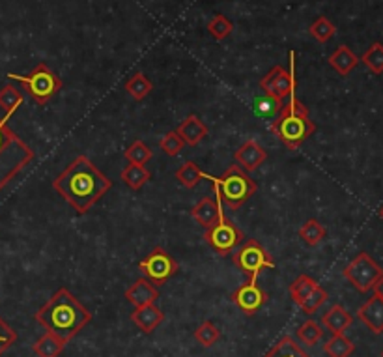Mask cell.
I'll return each instance as SVG.
<instances>
[{
	"label": "cell",
	"instance_id": "obj_1",
	"mask_svg": "<svg viewBox=\"0 0 383 357\" xmlns=\"http://www.w3.org/2000/svg\"><path fill=\"white\" fill-rule=\"evenodd\" d=\"M111 187V178L101 173L87 156H77L52 180V189L62 195L79 215L87 213Z\"/></svg>",
	"mask_w": 383,
	"mask_h": 357
},
{
	"label": "cell",
	"instance_id": "obj_2",
	"mask_svg": "<svg viewBox=\"0 0 383 357\" xmlns=\"http://www.w3.org/2000/svg\"><path fill=\"white\" fill-rule=\"evenodd\" d=\"M36 322L47 329V333L59 337L68 344L81 333L87 323L92 322V312L77 300L68 289H59L51 300L36 312Z\"/></svg>",
	"mask_w": 383,
	"mask_h": 357
},
{
	"label": "cell",
	"instance_id": "obj_3",
	"mask_svg": "<svg viewBox=\"0 0 383 357\" xmlns=\"http://www.w3.org/2000/svg\"><path fill=\"white\" fill-rule=\"evenodd\" d=\"M271 131L288 150H297L299 146L316 131V124L310 120L308 109L297 99L296 92L288 98V103L273 118Z\"/></svg>",
	"mask_w": 383,
	"mask_h": 357
},
{
	"label": "cell",
	"instance_id": "obj_4",
	"mask_svg": "<svg viewBox=\"0 0 383 357\" xmlns=\"http://www.w3.org/2000/svg\"><path fill=\"white\" fill-rule=\"evenodd\" d=\"M32 159L34 150L8 126L6 118H0V191L27 168Z\"/></svg>",
	"mask_w": 383,
	"mask_h": 357
},
{
	"label": "cell",
	"instance_id": "obj_5",
	"mask_svg": "<svg viewBox=\"0 0 383 357\" xmlns=\"http://www.w3.org/2000/svg\"><path fill=\"white\" fill-rule=\"evenodd\" d=\"M209 180L213 182V187L221 196V201L230 210H238L243 206L245 202L258 191L255 180L250 178L249 173H245L239 165H230L223 173V176H219V178L211 176Z\"/></svg>",
	"mask_w": 383,
	"mask_h": 357
},
{
	"label": "cell",
	"instance_id": "obj_6",
	"mask_svg": "<svg viewBox=\"0 0 383 357\" xmlns=\"http://www.w3.org/2000/svg\"><path fill=\"white\" fill-rule=\"evenodd\" d=\"M10 81H17L24 87V90L32 96L38 105L49 103V99L54 98L62 90L64 82L47 64H38L29 75H19V73H8Z\"/></svg>",
	"mask_w": 383,
	"mask_h": 357
},
{
	"label": "cell",
	"instance_id": "obj_7",
	"mask_svg": "<svg viewBox=\"0 0 383 357\" xmlns=\"http://www.w3.org/2000/svg\"><path fill=\"white\" fill-rule=\"evenodd\" d=\"M213 193L215 201H217V206H219V217H217V221H215L213 225L209 226V228H206V232H204V240H206L208 245H211L217 253L230 254L234 249L238 247L239 243L243 242L245 236L243 232L239 231L238 226L234 225L232 221L225 215L221 196H219V193H217L215 187Z\"/></svg>",
	"mask_w": 383,
	"mask_h": 357
},
{
	"label": "cell",
	"instance_id": "obj_8",
	"mask_svg": "<svg viewBox=\"0 0 383 357\" xmlns=\"http://www.w3.org/2000/svg\"><path fill=\"white\" fill-rule=\"evenodd\" d=\"M296 52L290 51V68L275 66L260 79V90L267 98L283 103L296 92Z\"/></svg>",
	"mask_w": 383,
	"mask_h": 357
},
{
	"label": "cell",
	"instance_id": "obj_9",
	"mask_svg": "<svg viewBox=\"0 0 383 357\" xmlns=\"http://www.w3.org/2000/svg\"><path fill=\"white\" fill-rule=\"evenodd\" d=\"M343 275L350 281V284L359 292H370L376 286V282L382 279L383 270L376 260L368 253H359L346 268Z\"/></svg>",
	"mask_w": 383,
	"mask_h": 357
},
{
	"label": "cell",
	"instance_id": "obj_10",
	"mask_svg": "<svg viewBox=\"0 0 383 357\" xmlns=\"http://www.w3.org/2000/svg\"><path fill=\"white\" fill-rule=\"evenodd\" d=\"M234 264L243 271L249 279H258L264 270H273L275 268V260L266 249L262 247L256 240H247L241 247L234 253Z\"/></svg>",
	"mask_w": 383,
	"mask_h": 357
},
{
	"label": "cell",
	"instance_id": "obj_11",
	"mask_svg": "<svg viewBox=\"0 0 383 357\" xmlns=\"http://www.w3.org/2000/svg\"><path fill=\"white\" fill-rule=\"evenodd\" d=\"M139 271L153 284H165L178 273V262L165 249L156 247L140 260Z\"/></svg>",
	"mask_w": 383,
	"mask_h": 357
},
{
	"label": "cell",
	"instance_id": "obj_12",
	"mask_svg": "<svg viewBox=\"0 0 383 357\" xmlns=\"http://www.w3.org/2000/svg\"><path fill=\"white\" fill-rule=\"evenodd\" d=\"M267 300H269V296L255 279H249V282L241 284L232 294V303L247 316H255L256 312L266 305Z\"/></svg>",
	"mask_w": 383,
	"mask_h": 357
},
{
	"label": "cell",
	"instance_id": "obj_13",
	"mask_svg": "<svg viewBox=\"0 0 383 357\" xmlns=\"http://www.w3.org/2000/svg\"><path fill=\"white\" fill-rule=\"evenodd\" d=\"M234 159H236L239 167L243 168L245 173H255L266 163L267 152L262 148L260 143H256V140L250 138V140L243 143L238 150L234 152Z\"/></svg>",
	"mask_w": 383,
	"mask_h": 357
},
{
	"label": "cell",
	"instance_id": "obj_14",
	"mask_svg": "<svg viewBox=\"0 0 383 357\" xmlns=\"http://www.w3.org/2000/svg\"><path fill=\"white\" fill-rule=\"evenodd\" d=\"M357 318L370 329L372 333H383V298L376 292L372 294L370 300H366L357 311Z\"/></svg>",
	"mask_w": 383,
	"mask_h": 357
},
{
	"label": "cell",
	"instance_id": "obj_15",
	"mask_svg": "<svg viewBox=\"0 0 383 357\" xmlns=\"http://www.w3.org/2000/svg\"><path fill=\"white\" fill-rule=\"evenodd\" d=\"M126 300L129 305H133L135 309L144 305H151L159 300V290L153 282H150L144 277H140L139 281H135L128 290H126Z\"/></svg>",
	"mask_w": 383,
	"mask_h": 357
},
{
	"label": "cell",
	"instance_id": "obj_16",
	"mask_svg": "<svg viewBox=\"0 0 383 357\" xmlns=\"http://www.w3.org/2000/svg\"><path fill=\"white\" fill-rule=\"evenodd\" d=\"M163 320H165V312H163L156 303L139 307V309H135V311L131 312V322L146 335L153 333V331L161 326Z\"/></svg>",
	"mask_w": 383,
	"mask_h": 357
},
{
	"label": "cell",
	"instance_id": "obj_17",
	"mask_svg": "<svg viewBox=\"0 0 383 357\" xmlns=\"http://www.w3.org/2000/svg\"><path fill=\"white\" fill-rule=\"evenodd\" d=\"M176 133L180 135L181 140H183L186 145L197 146L202 143L204 138L208 137L209 129L197 115H191L181 122L180 126H178V129H176Z\"/></svg>",
	"mask_w": 383,
	"mask_h": 357
},
{
	"label": "cell",
	"instance_id": "obj_18",
	"mask_svg": "<svg viewBox=\"0 0 383 357\" xmlns=\"http://www.w3.org/2000/svg\"><path fill=\"white\" fill-rule=\"evenodd\" d=\"M352 322H354V316L343 305H333L322 316V326L331 335H344Z\"/></svg>",
	"mask_w": 383,
	"mask_h": 357
},
{
	"label": "cell",
	"instance_id": "obj_19",
	"mask_svg": "<svg viewBox=\"0 0 383 357\" xmlns=\"http://www.w3.org/2000/svg\"><path fill=\"white\" fill-rule=\"evenodd\" d=\"M329 66H331L337 73H340L343 77L350 75L352 73V69H355V66L359 64V58L355 54L348 45H340L337 51L333 52L331 57H329Z\"/></svg>",
	"mask_w": 383,
	"mask_h": 357
},
{
	"label": "cell",
	"instance_id": "obj_20",
	"mask_svg": "<svg viewBox=\"0 0 383 357\" xmlns=\"http://www.w3.org/2000/svg\"><path fill=\"white\" fill-rule=\"evenodd\" d=\"M191 215L198 225H202L204 228H209V226L213 225L215 221H217V217H219V206H217V201H213L211 196H204L202 201L193 207Z\"/></svg>",
	"mask_w": 383,
	"mask_h": 357
},
{
	"label": "cell",
	"instance_id": "obj_21",
	"mask_svg": "<svg viewBox=\"0 0 383 357\" xmlns=\"http://www.w3.org/2000/svg\"><path fill=\"white\" fill-rule=\"evenodd\" d=\"M66 348V342L59 337H54L51 333H45L43 337L36 340L32 344V351L38 357H59Z\"/></svg>",
	"mask_w": 383,
	"mask_h": 357
},
{
	"label": "cell",
	"instance_id": "obj_22",
	"mask_svg": "<svg viewBox=\"0 0 383 357\" xmlns=\"http://www.w3.org/2000/svg\"><path fill=\"white\" fill-rule=\"evenodd\" d=\"M120 178H122V182L128 185L129 189L139 191L140 187L151 178V174L150 170L146 167H142V165H133V163H129V165L123 167Z\"/></svg>",
	"mask_w": 383,
	"mask_h": 357
},
{
	"label": "cell",
	"instance_id": "obj_23",
	"mask_svg": "<svg viewBox=\"0 0 383 357\" xmlns=\"http://www.w3.org/2000/svg\"><path fill=\"white\" fill-rule=\"evenodd\" d=\"M264 357H310L307 351L303 350L301 346L297 344L296 339H292V337H283L280 340H277L273 348L267 351Z\"/></svg>",
	"mask_w": 383,
	"mask_h": 357
},
{
	"label": "cell",
	"instance_id": "obj_24",
	"mask_svg": "<svg viewBox=\"0 0 383 357\" xmlns=\"http://www.w3.org/2000/svg\"><path fill=\"white\" fill-rule=\"evenodd\" d=\"M204 178H211V176H208L206 173H202L195 161L183 163V165H181V167L176 170V180H178V182H180L183 187H187V189L197 187V185L200 184Z\"/></svg>",
	"mask_w": 383,
	"mask_h": 357
},
{
	"label": "cell",
	"instance_id": "obj_25",
	"mask_svg": "<svg viewBox=\"0 0 383 357\" xmlns=\"http://www.w3.org/2000/svg\"><path fill=\"white\" fill-rule=\"evenodd\" d=\"M21 105H23V94L19 92V88H15L13 85H6V87L0 88V109L4 112L6 120Z\"/></svg>",
	"mask_w": 383,
	"mask_h": 357
},
{
	"label": "cell",
	"instance_id": "obj_26",
	"mask_svg": "<svg viewBox=\"0 0 383 357\" xmlns=\"http://www.w3.org/2000/svg\"><path fill=\"white\" fill-rule=\"evenodd\" d=\"M324 351L329 357H350L355 351V344L346 335H331L324 344Z\"/></svg>",
	"mask_w": 383,
	"mask_h": 357
},
{
	"label": "cell",
	"instance_id": "obj_27",
	"mask_svg": "<svg viewBox=\"0 0 383 357\" xmlns=\"http://www.w3.org/2000/svg\"><path fill=\"white\" fill-rule=\"evenodd\" d=\"M153 90V85L144 73H135L128 82H126V92L135 99V101H142L151 94Z\"/></svg>",
	"mask_w": 383,
	"mask_h": 357
},
{
	"label": "cell",
	"instance_id": "obj_28",
	"mask_svg": "<svg viewBox=\"0 0 383 357\" xmlns=\"http://www.w3.org/2000/svg\"><path fill=\"white\" fill-rule=\"evenodd\" d=\"M325 234H327L325 226L316 219H308L307 223L299 228V238H301L303 243L308 245V247H316V245H320V243L325 240Z\"/></svg>",
	"mask_w": 383,
	"mask_h": 357
},
{
	"label": "cell",
	"instance_id": "obj_29",
	"mask_svg": "<svg viewBox=\"0 0 383 357\" xmlns=\"http://www.w3.org/2000/svg\"><path fill=\"white\" fill-rule=\"evenodd\" d=\"M318 286V282H316V279H313V277L305 275V273H301V275L297 277L296 281L290 284V298L292 301L296 303V305H301L303 301H305V298H307L310 292H313L314 289Z\"/></svg>",
	"mask_w": 383,
	"mask_h": 357
},
{
	"label": "cell",
	"instance_id": "obj_30",
	"mask_svg": "<svg viewBox=\"0 0 383 357\" xmlns=\"http://www.w3.org/2000/svg\"><path fill=\"white\" fill-rule=\"evenodd\" d=\"M324 337V329L318 322H314L313 318H308L307 322H303L297 329V339L308 346H316Z\"/></svg>",
	"mask_w": 383,
	"mask_h": 357
},
{
	"label": "cell",
	"instance_id": "obj_31",
	"mask_svg": "<svg viewBox=\"0 0 383 357\" xmlns=\"http://www.w3.org/2000/svg\"><path fill=\"white\" fill-rule=\"evenodd\" d=\"M195 339H197L198 344L204 346V348H211L217 340L221 339V331H219V328H217L213 322L206 320V322L200 323L197 328V331H195Z\"/></svg>",
	"mask_w": 383,
	"mask_h": 357
},
{
	"label": "cell",
	"instance_id": "obj_32",
	"mask_svg": "<svg viewBox=\"0 0 383 357\" xmlns=\"http://www.w3.org/2000/svg\"><path fill=\"white\" fill-rule=\"evenodd\" d=\"M335 32H337V27L327 17H318L308 27V34L313 36L316 41H320V43H325V41L331 40Z\"/></svg>",
	"mask_w": 383,
	"mask_h": 357
},
{
	"label": "cell",
	"instance_id": "obj_33",
	"mask_svg": "<svg viewBox=\"0 0 383 357\" xmlns=\"http://www.w3.org/2000/svg\"><path fill=\"white\" fill-rule=\"evenodd\" d=\"M123 156L128 159V163H133V165H142L144 167L146 163L150 161L153 157V152L150 150V146L144 145L142 140H135L133 145L129 146L128 150L123 152Z\"/></svg>",
	"mask_w": 383,
	"mask_h": 357
},
{
	"label": "cell",
	"instance_id": "obj_34",
	"mask_svg": "<svg viewBox=\"0 0 383 357\" xmlns=\"http://www.w3.org/2000/svg\"><path fill=\"white\" fill-rule=\"evenodd\" d=\"M363 64L370 69L374 75H382L383 73V45L382 43H372L366 52L363 54Z\"/></svg>",
	"mask_w": 383,
	"mask_h": 357
},
{
	"label": "cell",
	"instance_id": "obj_35",
	"mask_svg": "<svg viewBox=\"0 0 383 357\" xmlns=\"http://www.w3.org/2000/svg\"><path fill=\"white\" fill-rule=\"evenodd\" d=\"M208 30L209 34L213 36L215 40H225V38H228V36L232 34L234 30V24L230 19H227L225 15H213V17L208 21Z\"/></svg>",
	"mask_w": 383,
	"mask_h": 357
},
{
	"label": "cell",
	"instance_id": "obj_36",
	"mask_svg": "<svg viewBox=\"0 0 383 357\" xmlns=\"http://www.w3.org/2000/svg\"><path fill=\"white\" fill-rule=\"evenodd\" d=\"M327 298H329V294H327V292H325V290L318 284V286H316V289H314L307 298H305V301H303L299 307H301V311L305 312V314L310 316V314H314V312L318 311L320 307L324 305L325 301H327Z\"/></svg>",
	"mask_w": 383,
	"mask_h": 357
},
{
	"label": "cell",
	"instance_id": "obj_37",
	"mask_svg": "<svg viewBox=\"0 0 383 357\" xmlns=\"http://www.w3.org/2000/svg\"><path fill=\"white\" fill-rule=\"evenodd\" d=\"M183 146H186V143L181 140V137L176 131H169L161 140H159V148L170 157L178 156V154L183 150Z\"/></svg>",
	"mask_w": 383,
	"mask_h": 357
},
{
	"label": "cell",
	"instance_id": "obj_38",
	"mask_svg": "<svg viewBox=\"0 0 383 357\" xmlns=\"http://www.w3.org/2000/svg\"><path fill=\"white\" fill-rule=\"evenodd\" d=\"M15 342H17V333H15V329H12L10 323L4 322V320L0 318V356L6 350H10Z\"/></svg>",
	"mask_w": 383,
	"mask_h": 357
},
{
	"label": "cell",
	"instance_id": "obj_39",
	"mask_svg": "<svg viewBox=\"0 0 383 357\" xmlns=\"http://www.w3.org/2000/svg\"><path fill=\"white\" fill-rule=\"evenodd\" d=\"M256 109H258V112H260L262 116H277L280 112V109H283V103H279V101H275V99L267 98L266 99H258L256 101Z\"/></svg>",
	"mask_w": 383,
	"mask_h": 357
},
{
	"label": "cell",
	"instance_id": "obj_40",
	"mask_svg": "<svg viewBox=\"0 0 383 357\" xmlns=\"http://www.w3.org/2000/svg\"><path fill=\"white\" fill-rule=\"evenodd\" d=\"M374 292H376L377 296H382V298H383V275H382V279L376 282V286H374Z\"/></svg>",
	"mask_w": 383,
	"mask_h": 357
},
{
	"label": "cell",
	"instance_id": "obj_41",
	"mask_svg": "<svg viewBox=\"0 0 383 357\" xmlns=\"http://www.w3.org/2000/svg\"><path fill=\"white\" fill-rule=\"evenodd\" d=\"M380 217H382V219H383V206H382V210H380Z\"/></svg>",
	"mask_w": 383,
	"mask_h": 357
},
{
	"label": "cell",
	"instance_id": "obj_42",
	"mask_svg": "<svg viewBox=\"0 0 383 357\" xmlns=\"http://www.w3.org/2000/svg\"><path fill=\"white\" fill-rule=\"evenodd\" d=\"M382 357H383V354H382Z\"/></svg>",
	"mask_w": 383,
	"mask_h": 357
}]
</instances>
